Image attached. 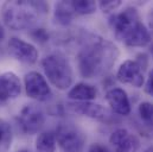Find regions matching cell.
<instances>
[{"instance_id":"obj_1","label":"cell","mask_w":153,"mask_h":152,"mask_svg":"<svg viewBox=\"0 0 153 152\" xmlns=\"http://www.w3.org/2000/svg\"><path fill=\"white\" fill-rule=\"evenodd\" d=\"M119 57V50L107 39L91 38L77 54V67L82 77L94 78L107 74Z\"/></svg>"},{"instance_id":"obj_2","label":"cell","mask_w":153,"mask_h":152,"mask_svg":"<svg viewBox=\"0 0 153 152\" xmlns=\"http://www.w3.org/2000/svg\"><path fill=\"white\" fill-rule=\"evenodd\" d=\"M109 25L115 37L127 46H145L151 42V34L134 7L114 13L109 18Z\"/></svg>"},{"instance_id":"obj_3","label":"cell","mask_w":153,"mask_h":152,"mask_svg":"<svg viewBox=\"0 0 153 152\" xmlns=\"http://www.w3.org/2000/svg\"><path fill=\"white\" fill-rule=\"evenodd\" d=\"M43 1H6L2 5V20L12 30L22 31L33 28L40 14L48 12Z\"/></svg>"},{"instance_id":"obj_4","label":"cell","mask_w":153,"mask_h":152,"mask_svg":"<svg viewBox=\"0 0 153 152\" xmlns=\"http://www.w3.org/2000/svg\"><path fill=\"white\" fill-rule=\"evenodd\" d=\"M42 67L50 83L59 90H67L74 81V72L69 60L59 52H53L45 56L42 61Z\"/></svg>"},{"instance_id":"obj_5","label":"cell","mask_w":153,"mask_h":152,"mask_svg":"<svg viewBox=\"0 0 153 152\" xmlns=\"http://www.w3.org/2000/svg\"><path fill=\"white\" fill-rule=\"evenodd\" d=\"M55 136L63 152H83L85 148V134L73 124H59Z\"/></svg>"},{"instance_id":"obj_6","label":"cell","mask_w":153,"mask_h":152,"mask_svg":"<svg viewBox=\"0 0 153 152\" xmlns=\"http://www.w3.org/2000/svg\"><path fill=\"white\" fill-rule=\"evenodd\" d=\"M20 128L26 134H36L45 122L44 111L35 104L25 105L18 116Z\"/></svg>"},{"instance_id":"obj_7","label":"cell","mask_w":153,"mask_h":152,"mask_svg":"<svg viewBox=\"0 0 153 152\" xmlns=\"http://www.w3.org/2000/svg\"><path fill=\"white\" fill-rule=\"evenodd\" d=\"M144 67L145 66L141 63V61L126 60L119 67L116 72V78L123 84L140 88L145 83Z\"/></svg>"},{"instance_id":"obj_8","label":"cell","mask_w":153,"mask_h":152,"mask_svg":"<svg viewBox=\"0 0 153 152\" xmlns=\"http://www.w3.org/2000/svg\"><path fill=\"white\" fill-rule=\"evenodd\" d=\"M25 92L29 98L44 101L51 96V88L45 77L38 72H29L24 77Z\"/></svg>"},{"instance_id":"obj_9","label":"cell","mask_w":153,"mask_h":152,"mask_svg":"<svg viewBox=\"0 0 153 152\" xmlns=\"http://www.w3.org/2000/svg\"><path fill=\"white\" fill-rule=\"evenodd\" d=\"M67 107L73 113L79 114V115H83V116H88V118L97 120V121L109 122L113 119L112 113L106 107H103L99 104H94L91 101H84V102L71 101V102L67 104Z\"/></svg>"},{"instance_id":"obj_10","label":"cell","mask_w":153,"mask_h":152,"mask_svg":"<svg viewBox=\"0 0 153 152\" xmlns=\"http://www.w3.org/2000/svg\"><path fill=\"white\" fill-rule=\"evenodd\" d=\"M8 51L17 61L25 64H35L39 56L38 50L33 44L18 37L10 38Z\"/></svg>"},{"instance_id":"obj_11","label":"cell","mask_w":153,"mask_h":152,"mask_svg":"<svg viewBox=\"0 0 153 152\" xmlns=\"http://www.w3.org/2000/svg\"><path fill=\"white\" fill-rule=\"evenodd\" d=\"M22 93L19 77L12 72L0 74V104L17 99Z\"/></svg>"},{"instance_id":"obj_12","label":"cell","mask_w":153,"mask_h":152,"mask_svg":"<svg viewBox=\"0 0 153 152\" xmlns=\"http://www.w3.org/2000/svg\"><path fill=\"white\" fill-rule=\"evenodd\" d=\"M114 152H134L139 148V140L126 128H116L109 137Z\"/></svg>"},{"instance_id":"obj_13","label":"cell","mask_w":153,"mask_h":152,"mask_svg":"<svg viewBox=\"0 0 153 152\" xmlns=\"http://www.w3.org/2000/svg\"><path fill=\"white\" fill-rule=\"evenodd\" d=\"M106 100L113 111L119 115H128L131 113V102L127 93L122 88H112L106 93Z\"/></svg>"},{"instance_id":"obj_14","label":"cell","mask_w":153,"mask_h":152,"mask_svg":"<svg viewBox=\"0 0 153 152\" xmlns=\"http://www.w3.org/2000/svg\"><path fill=\"white\" fill-rule=\"evenodd\" d=\"M97 90L94 86L85 83V82H79L71 87V89L68 92V98L71 99L73 101L78 102H84V101H91L96 98Z\"/></svg>"},{"instance_id":"obj_15","label":"cell","mask_w":153,"mask_h":152,"mask_svg":"<svg viewBox=\"0 0 153 152\" xmlns=\"http://www.w3.org/2000/svg\"><path fill=\"white\" fill-rule=\"evenodd\" d=\"M55 19L61 25H68L73 22L74 17L76 16L70 6V1H59L55 5L53 12Z\"/></svg>"},{"instance_id":"obj_16","label":"cell","mask_w":153,"mask_h":152,"mask_svg":"<svg viewBox=\"0 0 153 152\" xmlns=\"http://www.w3.org/2000/svg\"><path fill=\"white\" fill-rule=\"evenodd\" d=\"M56 145L57 142L53 132H42L36 139V152H55Z\"/></svg>"},{"instance_id":"obj_17","label":"cell","mask_w":153,"mask_h":152,"mask_svg":"<svg viewBox=\"0 0 153 152\" xmlns=\"http://www.w3.org/2000/svg\"><path fill=\"white\" fill-rule=\"evenodd\" d=\"M13 133L11 125L4 120L0 119V152H8L12 145Z\"/></svg>"},{"instance_id":"obj_18","label":"cell","mask_w":153,"mask_h":152,"mask_svg":"<svg viewBox=\"0 0 153 152\" xmlns=\"http://www.w3.org/2000/svg\"><path fill=\"white\" fill-rule=\"evenodd\" d=\"M70 6L74 11L75 14L79 16H87L91 14L96 11L97 4L95 1L90 0H76V1H70Z\"/></svg>"},{"instance_id":"obj_19","label":"cell","mask_w":153,"mask_h":152,"mask_svg":"<svg viewBox=\"0 0 153 152\" xmlns=\"http://www.w3.org/2000/svg\"><path fill=\"white\" fill-rule=\"evenodd\" d=\"M138 112L146 126H153V104L151 102H141L138 107Z\"/></svg>"},{"instance_id":"obj_20","label":"cell","mask_w":153,"mask_h":152,"mask_svg":"<svg viewBox=\"0 0 153 152\" xmlns=\"http://www.w3.org/2000/svg\"><path fill=\"white\" fill-rule=\"evenodd\" d=\"M121 1L120 0H107V1H100L97 4V7H100V10L105 13H109V12H113V11H116L120 6H121Z\"/></svg>"},{"instance_id":"obj_21","label":"cell","mask_w":153,"mask_h":152,"mask_svg":"<svg viewBox=\"0 0 153 152\" xmlns=\"http://www.w3.org/2000/svg\"><path fill=\"white\" fill-rule=\"evenodd\" d=\"M32 36L35 37L36 40H39V42H46L49 39V35L45 32L44 29H36Z\"/></svg>"},{"instance_id":"obj_22","label":"cell","mask_w":153,"mask_h":152,"mask_svg":"<svg viewBox=\"0 0 153 152\" xmlns=\"http://www.w3.org/2000/svg\"><path fill=\"white\" fill-rule=\"evenodd\" d=\"M145 92H146V94H149L150 96L153 98V69L150 72L147 81L145 83Z\"/></svg>"},{"instance_id":"obj_23","label":"cell","mask_w":153,"mask_h":152,"mask_svg":"<svg viewBox=\"0 0 153 152\" xmlns=\"http://www.w3.org/2000/svg\"><path fill=\"white\" fill-rule=\"evenodd\" d=\"M87 152H109V151H108L107 148H105L101 144H97L96 143V144H91L89 146V149L87 150Z\"/></svg>"},{"instance_id":"obj_24","label":"cell","mask_w":153,"mask_h":152,"mask_svg":"<svg viewBox=\"0 0 153 152\" xmlns=\"http://www.w3.org/2000/svg\"><path fill=\"white\" fill-rule=\"evenodd\" d=\"M147 20H149V25H150L151 30H153V8H151V10H150V12H149Z\"/></svg>"},{"instance_id":"obj_25","label":"cell","mask_w":153,"mask_h":152,"mask_svg":"<svg viewBox=\"0 0 153 152\" xmlns=\"http://www.w3.org/2000/svg\"><path fill=\"white\" fill-rule=\"evenodd\" d=\"M5 37V30H4V28H2V25L0 24V43L2 42V39Z\"/></svg>"},{"instance_id":"obj_26","label":"cell","mask_w":153,"mask_h":152,"mask_svg":"<svg viewBox=\"0 0 153 152\" xmlns=\"http://www.w3.org/2000/svg\"><path fill=\"white\" fill-rule=\"evenodd\" d=\"M143 152H153V146H150V148H147L145 151H143Z\"/></svg>"},{"instance_id":"obj_27","label":"cell","mask_w":153,"mask_h":152,"mask_svg":"<svg viewBox=\"0 0 153 152\" xmlns=\"http://www.w3.org/2000/svg\"><path fill=\"white\" fill-rule=\"evenodd\" d=\"M17 152H30L29 150H19V151H17Z\"/></svg>"},{"instance_id":"obj_28","label":"cell","mask_w":153,"mask_h":152,"mask_svg":"<svg viewBox=\"0 0 153 152\" xmlns=\"http://www.w3.org/2000/svg\"><path fill=\"white\" fill-rule=\"evenodd\" d=\"M151 54H152V57H153V45L151 46Z\"/></svg>"}]
</instances>
